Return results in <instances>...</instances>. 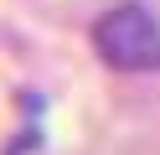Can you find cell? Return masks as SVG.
<instances>
[{
	"label": "cell",
	"instance_id": "cell-1",
	"mask_svg": "<svg viewBox=\"0 0 160 155\" xmlns=\"http://www.w3.org/2000/svg\"><path fill=\"white\" fill-rule=\"evenodd\" d=\"M93 47L119 72H155L160 67V21L145 5H114L98 16Z\"/></svg>",
	"mask_w": 160,
	"mask_h": 155
}]
</instances>
